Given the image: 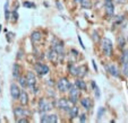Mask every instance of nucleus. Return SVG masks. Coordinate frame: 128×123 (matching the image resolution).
Segmentation results:
<instances>
[{"mask_svg":"<svg viewBox=\"0 0 128 123\" xmlns=\"http://www.w3.org/2000/svg\"><path fill=\"white\" fill-rule=\"evenodd\" d=\"M101 48L103 53L106 54V57H111L112 54V42L109 39L104 37V39L101 40Z\"/></svg>","mask_w":128,"mask_h":123,"instance_id":"f257e3e1","label":"nucleus"},{"mask_svg":"<svg viewBox=\"0 0 128 123\" xmlns=\"http://www.w3.org/2000/svg\"><path fill=\"white\" fill-rule=\"evenodd\" d=\"M53 107V104L51 102H49L48 99H44L42 98L39 103V111L40 112H48L50 110H52Z\"/></svg>","mask_w":128,"mask_h":123,"instance_id":"f03ea898","label":"nucleus"},{"mask_svg":"<svg viewBox=\"0 0 128 123\" xmlns=\"http://www.w3.org/2000/svg\"><path fill=\"white\" fill-rule=\"evenodd\" d=\"M78 96H80V92H78V88L74 85V86H72L70 85L69 87V97H70V102H72V104H75L76 102H77L78 99Z\"/></svg>","mask_w":128,"mask_h":123,"instance_id":"7ed1b4c3","label":"nucleus"},{"mask_svg":"<svg viewBox=\"0 0 128 123\" xmlns=\"http://www.w3.org/2000/svg\"><path fill=\"white\" fill-rule=\"evenodd\" d=\"M104 9H106V14L109 17H112L114 14V6L112 0H104Z\"/></svg>","mask_w":128,"mask_h":123,"instance_id":"20e7f679","label":"nucleus"},{"mask_svg":"<svg viewBox=\"0 0 128 123\" xmlns=\"http://www.w3.org/2000/svg\"><path fill=\"white\" fill-rule=\"evenodd\" d=\"M72 105V102L66 99V98H60L58 102H57V106L61 110H65V111H69Z\"/></svg>","mask_w":128,"mask_h":123,"instance_id":"39448f33","label":"nucleus"},{"mask_svg":"<svg viewBox=\"0 0 128 123\" xmlns=\"http://www.w3.org/2000/svg\"><path fill=\"white\" fill-rule=\"evenodd\" d=\"M26 80H27V86L30 87V88H32L33 89V92H38V90L35 89V84H36V77L35 75H34L33 72H28L26 76Z\"/></svg>","mask_w":128,"mask_h":123,"instance_id":"423d86ee","label":"nucleus"},{"mask_svg":"<svg viewBox=\"0 0 128 123\" xmlns=\"http://www.w3.org/2000/svg\"><path fill=\"white\" fill-rule=\"evenodd\" d=\"M57 87H58V89L60 90V92L65 93V92H67V90L69 89L70 84H69V81H68L66 78H61V79L58 81V84H57Z\"/></svg>","mask_w":128,"mask_h":123,"instance_id":"0eeeda50","label":"nucleus"},{"mask_svg":"<svg viewBox=\"0 0 128 123\" xmlns=\"http://www.w3.org/2000/svg\"><path fill=\"white\" fill-rule=\"evenodd\" d=\"M35 71L39 73L40 76H44L49 73V67L43 63H36L35 64Z\"/></svg>","mask_w":128,"mask_h":123,"instance_id":"6e6552de","label":"nucleus"},{"mask_svg":"<svg viewBox=\"0 0 128 123\" xmlns=\"http://www.w3.org/2000/svg\"><path fill=\"white\" fill-rule=\"evenodd\" d=\"M10 94H12V97L14 99H18L20 94V89L16 84H12V86H10Z\"/></svg>","mask_w":128,"mask_h":123,"instance_id":"1a4fd4ad","label":"nucleus"},{"mask_svg":"<svg viewBox=\"0 0 128 123\" xmlns=\"http://www.w3.org/2000/svg\"><path fill=\"white\" fill-rule=\"evenodd\" d=\"M58 121V118H57L56 114H51V115H44L42 116L41 122L43 123H56Z\"/></svg>","mask_w":128,"mask_h":123,"instance_id":"9d476101","label":"nucleus"},{"mask_svg":"<svg viewBox=\"0 0 128 123\" xmlns=\"http://www.w3.org/2000/svg\"><path fill=\"white\" fill-rule=\"evenodd\" d=\"M48 59L50 61H52V62H58V60H59V54L57 53V51H54L53 49H51L50 51L48 52Z\"/></svg>","mask_w":128,"mask_h":123,"instance_id":"9b49d317","label":"nucleus"},{"mask_svg":"<svg viewBox=\"0 0 128 123\" xmlns=\"http://www.w3.org/2000/svg\"><path fill=\"white\" fill-rule=\"evenodd\" d=\"M14 114H15L16 118H24L25 115L28 114V112H27L26 110L22 109V107H15L14 109Z\"/></svg>","mask_w":128,"mask_h":123,"instance_id":"f8f14e48","label":"nucleus"},{"mask_svg":"<svg viewBox=\"0 0 128 123\" xmlns=\"http://www.w3.org/2000/svg\"><path fill=\"white\" fill-rule=\"evenodd\" d=\"M52 49L54 51H57V53H58L60 57H64V45H62V43H60V42H54Z\"/></svg>","mask_w":128,"mask_h":123,"instance_id":"ddd939ff","label":"nucleus"},{"mask_svg":"<svg viewBox=\"0 0 128 123\" xmlns=\"http://www.w3.org/2000/svg\"><path fill=\"white\" fill-rule=\"evenodd\" d=\"M18 99H20L22 105H27V103H28V95H27V93L25 92V90H20Z\"/></svg>","mask_w":128,"mask_h":123,"instance_id":"4468645a","label":"nucleus"},{"mask_svg":"<svg viewBox=\"0 0 128 123\" xmlns=\"http://www.w3.org/2000/svg\"><path fill=\"white\" fill-rule=\"evenodd\" d=\"M108 71L110 72V75H112L114 77H119V70L117 69V67L114 64H109Z\"/></svg>","mask_w":128,"mask_h":123,"instance_id":"2eb2a0df","label":"nucleus"},{"mask_svg":"<svg viewBox=\"0 0 128 123\" xmlns=\"http://www.w3.org/2000/svg\"><path fill=\"white\" fill-rule=\"evenodd\" d=\"M80 104L83 105V107H84L85 110H91V107H92V102H91V99L90 98L80 99Z\"/></svg>","mask_w":128,"mask_h":123,"instance_id":"dca6fc26","label":"nucleus"},{"mask_svg":"<svg viewBox=\"0 0 128 123\" xmlns=\"http://www.w3.org/2000/svg\"><path fill=\"white\" fill-rule=\"evenodd\" d=\"M75 86L77 87L80 90H85V89H86V84H85L82 79H77V80H76V81H75Z\"/></svg>","mask_w":128,"mask_h":123,"instance_id":"f3484780","label":"nucleus"},{"mask_svg":"<svg viewBox=\"0 0 128 123\" xmlns=\"http://www.w3.org/2000/svg\"><path fill=\"white\" fill-rule=\"evenodd\" d=\"M41 37H42V34L40 33L39 31L33 32V33H32V35H31V39H32V41H33V42H39L40 40H41Z\"/></svg>","mask_w":128,"mask_h":123,"instance_id":"a211bd4d","label":"nucleus"},{"mask_svg":"<svg viewBox=\"0 0 128 123\" xmlns=\"http://www.w3.org/2000/svg\"><path fill=\"white\" fill-rule=\"evenodd\" d=\"M87 71V68L85 65H82V67H77V77H84L85 73Z\"/></svg>","mask_w":128,"mask_h":123,"instance_id":"6ab92c4d","label":"nucleus"},{"mask_svg":"<svg viewBox=\"0 0 128 123\" xmlns=\"http://www.w3.org/2000/svg\"><path fill=\"white\" fill-rule=\"evenodd\" d=\"M12 76H14V78L20 77V65L17 63H15L14 67H12Z\"/></svg>","mask_w":128,"mask_h":123,"instance_id":"aec40b11","label":"nucleus"},{"mask_svg":"<svg viewBox=\"0 0 128 123\" xmlns=\"http://www.w3.org/2000/svg\"><path fill=\"white\" fill-rule=\"evenodd\" d=\"M68 112H69V115H70V118H72V119L76 118V116L78 115V109H77V107H75V106L70 107V110Z\"/></svg>","mask_w":128,"mask_h":123,"instance_id":"412c9836","label":"nucleus"},{"mask_svg":"<svg viewBox=\"0 0 128 123\" xmlns=\"http://www.w3.org/2000/svg\"><path fill=\"white\" fill-rule=\"evenodd\" d=\"M92 87H93V89H94V93H95L96 98H100V89H99V87H98V85L95 84L94 81H92Z\"/></svg>","mask_w":128,"mask_h":123,"instance_id":"4be33fe9","label":"nucleus"},{"mask_svg":"<svg viewBox=\"0 0 128 123\" xmlns=\"http://www.w3.org/2000/svg\"><path fill=\"white\" fill-rule=\"evenodd\" d=\"M18 80H20V84L22 87H27V80H26V77H18Z\"/></svg>","mask_w":128,"mask_h":123,"instance_id":"5701e85b","label":"nucleus"},{"mask_svg":"<svg viewBox=\"0 0 128 123\" xmlns=\"http://www.w3.org/2000/svg\"><path fill=\"white\" fill-rule=\"evenodd\" d=\"M80 3H82V7L83 8H86V9L91 8V1H90V0H82V1H80Z\"/></svg>","mask_w":128,"mask_h":123,"instance_id":"b1692460","label":"nucleus"},{"mask_svg":"<svg viewBox=\"0 0 128 123\" xmlns=\"http://www.w3.org/2000/svg\"><path fill=\"white\" fill-rule=\"evenodd\" d=\"M122 62L124 64H128V49L126 51H124L122 54Z\"/></svg>","mask_w":128,"mask_h":123,"instance_id":"393cba45","label":"nucleus"},{"mask_svg":"<svg viewBox=\"0 0 128 123\" xmlns=\"http://www.w3.org/2000/svg\"><path fill=\"white\" fill-rule=\"evenodd\" d=\"M69 71L72 76H77V67H75V65H70Z\"/></svg>","mask_w":128,"mask_h":123,"instance_id":"a878e982","label":"nucleus"},{"mask_svg":"<svg viewBox=\"0 0 128 123\" xmlns=\"http://www.w3.org/2000/svg\"><path fill=\"white\" fill-rule=\"evenodd\" d=\"M8 1L5 3V17H6V20L9 19V9H8Z\"/></svg>","mask_w":128,"mask_h":123,"instance_id":"bb28decb","label":"nucleus"},{"mask_svg":"<svg viewBox=\"0 0 128 123\" xmlns=\"http://www.w3.org/2000/svg\"><path fill=\"white\" fill-rule=\"evenodd\" d=\"M118 45H119V48H120V49H122L124 45H125V40H124L122 36H119L118 37Z\"/></svg>","mask_w":128,"mask_h":123,"instance_id":"cd10ccee","label":"nucleus"},{"mask_svg":"<svg viewBox=\"0 0 128 123\" xmlns=\"http://www.w3.org/2000/svg\"><path fill=\"white\" fill-rule=\"evenodd\" d=\"M24 7H27V8H34L35 7V5L34 3H32V2H24Z\"/></svg>","mask_w":128,"mask_h":123,"instance_id":"c85d7f7f","label":"nucleus"},{"mask_svg":"<svg viewBox=\"0 0 128 123\" xmlns=\"http://www.w3.org/2000/svg\"><path fill=\"white\" fill-rule=\"evenodd\" d=\"M17 122H20V123H27L28 121H27V119H18V120H17Z\"/></svg>","mask_w":128,"mask_h":123,"instance_id":"c756f323","label":"nucleus"},{"mask_svg":"<svg viewBox=\"0 0 128 123\" xmlns=\"http://www.w3.org/2000/svg\"><path fill=\"white\" fill-rule=\"evenodd\" d=\"M80 120V122H85V121H86V115H85V114H82Z\"/></svg>","mask_w":128,"mask_h":123,"instance_id":"7c9ffc66","label":"nucleus"},{"mask_svg":"<svg viewBox=\"0 0 128 123\" xmlns=\"http://www.w3.org/2000/svg\"><path fill=\"white\" fill-rule=\"evenodd\" d=\"M106 111V110L103 109V107H101V109H100V112H99V119L101 118V115H102V113H103V112Z\"/></svg>","mask_w":128,"mask_h":123,"instance_id":"2f4dec72","label":"nucleus"},{"mask_svg":"<svg viewBox=\"0 0 128 123\" xmlns=\"http://www.w3.org/2000/svg\"><path fill=\"white\" fill-rule=\"evenodd\" d=\"M12 18H14V20H16L17 18H18V16H17V12H16V11L12 12Z\"/></svg>","mask_w":128,"mask_h":123,"instance_id":"473e14b6","label":"nucleus"},{"mask_svg":"<svg viewBox=\"0 0 128 123\" xmlns=\"http://www.w3.org/2000/svg\"><path fill=\"white\" fill-rule=\"evenodd\" d=\"M76 2H80V1H82V0H75Z\"/></svg>","mask_w":128,"mask_h":123,"instance_id":"72a5a7b5","label":"nucleus"},{"mask_svg":"<svg viewBox=\"0 0 128 123\" xmlns=\"http://www.w3.org/2000/svg\"><path fill=\"white\" fill-rule=\"evenodd\" d=\"M0 32H1V25H0Z\"/></svg>","mask_w":128,"mask_h":123,"instance_id":"f704fd0d","label":"nucleus"},{"mask_svg":"<svg viewBox=\"0 0 128 123\" xmlns=\"http://www.w3.org/2000/svg\"><path fill=\"white\" fill-rule=\"evenodd\" d=\"M0 122H1V119H0Z\"/></svg>","mask_w":128,"mask_h":123,"instance_id":"c9c22d12","label":"nucleus"},{"mask_svg":"<svg viewBox=\"0 0 128 123\" xmlns=\"http://www.w3.org/2000/svg\"><path fill=\"white\" fill-rule=\"evenodd\" d=\"M0 92H1V88H0Z\"/></svg>","mask_w":128,"mask_h":123,"instance_id":"e433bc0d","label":"nucleus"}]
</instances>
